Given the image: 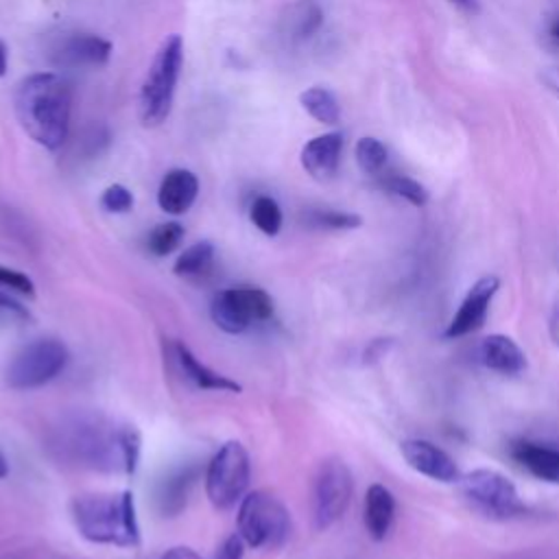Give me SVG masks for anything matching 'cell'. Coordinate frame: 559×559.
<instances>
[{
  "instance_id": "484cf974",
  "label": "cell",
  "mask_w": 559,
  "mask_h": 559,
  "mask_svg": "<svg viewBox=\"0 0 559 559\" xmlns=\"http://www.w3.org/2000/svg\"><path fill=\"white\" fill-rule=\"evenodd\" d=\"M183 240V225L177 221H166L155 225L148 236H146V247L153 255L164 258L168 253H173Z\"/></svg>"
},
{
  "instance_id": "8fae6325",
  "label": "cell",
  "mask_w": 559,
  "mask_h": 559,
  "mask_svg": "<svg viewBox=\"0 0 559 559\" xmlns=\"http://www.w3.org/2000/svg\"><path fill=\"white\" fill-rule=\"evenodd\" d=\"M500 288V280L496 275H483L478 277L472 288L467 290L465 299L461 301L456 314L452 317V321L445 328V336L448 338H459L465 334L476 332L478 328H483L487 312H489V304L493 299V295Z\"/></svg>"
},
{
  "instance_id": "e0dca14e",
  "label": "cell",
  "mask_w": 559,
  "mask_h": 559,
  "mask_svg": "<svg viewBox=\"0 0 559 559\" xmlns=\"http://www.w3.org/2000/svg\"><path fill=\"white\" fill-rule=\"evenodd\" d=\"M173 352H175V360L183 373L186 380H190L197 389L203 391H225V393H240L242 386L231 380L229 376H223L218 371H214L212 367L203 365L183 343H173Z\"/></svg>"
},
{
  "instance_id": "7c38bea8",
  "label": "cell",
  "mask_w": 559,
  "mask_h": 559,
  "mask_svg": "<svg viewBox=\"0 0 559 559\" xmlns=\"http://www.w3.org/2000/svg\"><path fill=\"white\" fill-rule=\"evenodd\" d=\"M404 461L419 474L439 480V483H454L461 478V472L454 459L437 448L426 439H406L400 445Z\"/></svg>"
},
{
  "instance_id": "d4e9b609",
  "label": "cell",
  "mask_w": 559,
  "mask_h": 559,
  "mask_svg": "<svg viewBox=\"0 0 559 559\" xmlns=\"http://www.w3.org/2000/svg\"><path fill=\"white\" fill-rule=\"evenodd\" d=\"M251 223L266 236H277L282 229V207L273 197H255L249 210Z\"/></svg>"
},
{
  "instance_id": "2e32d148",
  "label": "cell",
  "mask_w": 559,
  "mask_h": 559,
  "mask_svg": "<svg viewBox=\"0 0 559 559\" xmlns=\"http://www.w3.org/2000/svg\"><path fill=\"white\" fill-rule=\"evenodd\" d=\"M478 360L498 373L515 376L526 369V354L507 334H489L478 345Z\"/></svg>"
},
{
  "instance_id": "8992f818",
  "label": "cell",
  "mask_w": 559,
  "mask_h": 559,
  "mask_svg": "<svg viewBox=\"0 0 559 559\" xmlns=\"http://www.w3.org/2000/svg\"><path fill=\"white\" fill-rule=\"evenodd\" d=\"M70 362L68 347L57 338H37L20 347L4 367V384L28 391L55 380Z\"/></svg>"
},
{
  "instance_id": "9a60e30c",
  "label": "cell",
  "mask_w": 559,
  "mask_h": 559,
  "mask_svg": "<svg viewBox=\"0 0 559 559\" xmlns=\"http://www.w3.org/2000/svg\"><path fill=\"white\" fill-rule=\"evenodd\" d=\"M199 194V179L194 173L186 168H173L164 175L159 190H157V203L166 214L179 216L186 214Z\"/></svg>"
},
{
  "instance_id": "ba28073f",
  "label": "cell",
  "mask_w": 559,
  "mask_h": 559,
  "mask_svg": "<svg viewBox=\"0 0 559 559\" xmlns=\"http://www.w3.org/2000/svg\"><path fill=\"white\" fill-rule=\"evenodd\" d=\"M273 297L258 286H234L214 295L210 317L227 334H240L273 317Z\"/></svg>"
},
{
  "instance_id": "603a6c76",
  "label": "cell",
  "mask_w": 559,
  "mask_h": 559,
  "mask_svg": "<svg viewBox=\"0 0 559 559\" xmlns=\"http://www.w3.org/2000/svg\"><path fill=\"white\" fill-rule=\"evenodd\" d=\"M354 155H356V164L365 175L371 177H380L384 173L386 159H389V151L386 146L371 135H365L356 142L354 146Z\"/></svg>"
},
{
  "instance_id": "d6a6232c",
  "label": "cell",
  "mask_w": 559,
  "mask_h": 559,
  "mask_svg": "<svg viewBox=\"0 0 559 559\" xmlns=\"http://www.w3.org/2000/svg\"><path fill=\"white\" fill-rule=\"evenodd\" d=\"M157 559H203V557L188 546H175V548H168L166 552H162Z\"/></svg>"
},
{
  "instance_id": "52a82bcc",
  "label": "cell",
  "mask_w": 559,
  "mask_h": 559,
  "mask_svg": "<svg viewBox=\"0 0 559 559\" xmlns=\"http://www.w3.org/2000/svg\"><path fill=\"white\" fill-rule=\"evenodd\" d=\"M251 478V463L240 441H227L218 448L205 469L207 500L225 511L245 498Z\"/></svg>"
},
{
  "instance_id": "cb8c5ba5",
  "label": "cell",
  "mask_w": 559,
  "mask_h": 559,
  "mask_svg": "<svg viewBox=\"0 0 559 559\" xmlns=\"http://www.w3.org/2000/svg\"><path fill=\"white\" fill-rule=\"evenodd\" d=\"M380 188L408 201L411 205H426L428 203V190L413 177L400 175V173H382L380 175Z\"/></svg>"
},
{
  "instance_id": "4fadbf2b",
  "label": "cell",
  "mask_w": 559,
  "mask_h": 559,
  "mask_svg": "<svg viewBox=\"0 0 559 559\" xmlns=\"http://www.w3.org/2000/svg\"><path fill=\"white\" fill-rule=\"evenodd\" d=\"M341 153H343V133L330 131L323 135H317L308 140L301 148V166L304 170L317 179V181H328L336 175L338 164H341Z\"/></svg>"
},
{
  "instance_id": "4316f807",
  "label": "cell",
  "mask_w": 559,
  "mask_h": 559,
  "mask_svg": "<svg viewBox=\"0 0 559 559\" xmlns=\"http://www.w3.org/2000/svg\"><path fill=\"white\" fill-rule=\"evenodd\" d=\"M310 225L323 227V229H354L360 227L362 218L352 212H338V210H314L308 214Z\"/></svg>"
},
{
  "instance_id": "3957f363",
  "label": "cell",
  "mask_w": 559,
  "mask_h": 559,
  "mask_svg": "<svg viewBox=\"0 0 559 559\" xmlns=\"http://www.w3.org/2000/svg\"><path fill=\"white\" fill-rule=\"evenodd\" d=\"M55 448L61 456L94 469H116L122 465L120 428L100 415H72L57 428Z\"/></svg>"
},
{
  "instance_id": "d6986e66",
  "label": "cell",
  "mask_w": 559,
  "mask_h": 559,
  "mask_svg": "<svg viewBox=\"0 0 559 559\" xmlns=\"http://www.w3.org/2000/svg\"><path fill=\"white\" fill-rule=\"evenodd\" d=\"M511 456L533 476L548 483H559V448L533 441H515L511 445Z\"/></svg>"
},
{
  "instance_id": "836d02e7",
  "label": "cell",
  "mask_w": 559,
  "mask_h": 559,
  "mask_svg": "<svg viewBox=\"0 0 559 559\" xmlns=\"http://www.w3.org/2000/svg\"><path fill=\"white\" fill-rule=\"evenodd\" d=\"M539 79H542V83H544L550 92L559 94V68H546V70L539 74Z\"/></svg>"
},
{
  "instance_id": "e575fe53",
  "label": "cell",
  "mask_w": 559,
  "mask_h": 559,
  "mask_svg": "<svg viewBox=\"0 0 559 559\" xmlns=\"http://www.w3.org/2000/svg\"><path fill=\"white\" fill-rule=\"evenodd\" d=\"M548 330H550V338H552V343L559 347V299L555 301V306H552V310H550Z\"/></svg>"
},
{
  "instance_id": "7402d4cb",
  "label": "cell",
  "mask_w": 559,
  "mask_h": 559,
  "mask_svg": "<svg viewBox=\"0 0 559 559\" xmlns=\"http://www.w3.org/2000/svg\"><path fill=\"white\" fill-rule=\"evenodd\" d=\"M214 245L210 240H199L194 245H190L188 249H183L179 253V258L175 260V275L179 277H197L203 275L212 262H214Z\"/></svg>"
},
{
  "instance_id": "5bb4252c",
  "label": "cell",
  "mask_w": 559,
  "mask_h": 559,
  "mask_svg": "<svg viewBox=\"0 0 559 559\" xmlns=\"http://www.w3.org/2000/svg\"><path fill=\"white\" fill-rule=\"evenodd\" d=\"M199 478V465L188 463L170 469L155 489V504L162 518H175L186 509L190 491Z\"/></svg>"
},
{
  "instance_id": "f1b7e54d",
  "label": "cell",
  "mask_w": 559,
  "mask_h": 559,
  "mask_svg": "<svg viewBox=\"0 0 559 559\" xmlns=\"http://www.w3.org/2000/svg\"><path fill=\"white\" fill-rule=\"evenodd\" d=\"M100 205L105 212L111 214H124L133 207V194L122 183H111L100 194Z\"/></svg>"
},
{
  "instance_id": "5b68a950",
  "label": "cell",
  "mask_w": 559,
  "mask_h": 559,
  "mask_svg": "<svg viewBox=\"0 0 559 559\" xmlns=\"http://www.w3.org/2000/svg\"><path fill=\"white\" fill-rule=\"evenodd\" d=\"M238 533L251 548H277L288 539L290 513L280 498L258 489L238 507Z\"/></svg>"
},
{
  "instance_id": "ffe728a7",
  "label": "cell",
  "mask_w": 559,
  "mask_h": 559,
  "mask_svg": "<svg viewBox=\"0 0 559 559\" xmlns=\"http://www.w3.org/2000/svg\"><path fill=\"white\" fill-rule=\"evenodd\" d=\"M111 55V41L98 35H74L61 46V61L70 66H105Z\"/></svg>"
},
{
  "instance_id": "83f0119b",
  "label": "cell",
  "mask_w": 559,
  "mask_h": 559,
  "mask_svg": "<svg viewBox=\"0 0 559 559\" xmlns=\"http://www.w3.org/2000/svg\"><path fill=\"white\" fill-rule=\"evenodd\" d=\"M120 450H122L124 474H135L140 452H142V439L133 426H120Z\"/></svg>"
},
{
  "instance_id": "9c48e42d",
  "label": "cell",
  "mask_w": 559,
  "mask_h": 559,
  "mask_svg": "<svg viewBox=\"0 0 559 559\" xmlns=\"http://www.w3.org/2000/svg\"><path fill=\"white\" fill-rule=\"evenodd\" d=\"M354 480L347 463L338 456L321 461L312 480V524L325 531L336 524L349 507Z\"/></svg>"
},
{
  "instance_id": "6da1fadb",
  "label": "cell",
  "mask_w": 559,
  "mask_h": 559,
  "mask_svg": "<svg viewBox=\"0 0 559 559\" xmlns=\"http://www.w3.org/2000/svg\"><path fill=\"white\" fill-rule=\"evenodd\" d=\"M15 114L22 129L44 148H59L70 129L72 92L55 72H37L15 87Z\"/></svg>"
},
{
  "instance_id": "277c9868",
  "label": "cell",
  "mask_w": 559,
  "mask_h": 559,
  "mask_svg": "<svg viewBox=\"0 0 559 559\" xmlns=\"http://www.w3.org/2000/svg\"><path fill=\"white\" fill-rule=\"evenodd\" d=\"M181 66L183 41L177 33H173L159 44L140 87L138 109L144 127H157L168 118Z\"/></svg>"
},
{
  "instance_id": "1f68e13d",
  "label": "cell",
  "mask_w": 559,
  "mask_h": 559,
  "mask_svg": "<svg viewBox=\"0 0 559 559\" xmlns=\"http://www.w3.org/2000/svg\"><path fill=\"white\" fill-rule=\"evenodd\" d=\"M0 310L17 317V319H31V312L26 310V306H22L17 299H13L9 293L0 290Z\"/></svg>"
},
{
  "instance_id": "d590c367",
  "label": "cell",
  "mask_w": 559,
  "mask_h": 559,
  "mask_svg": "<svg viewBox=\"0 0 559 559\" xmlns=\"http://www.w3.org/2000/svg\"><path fill=\"white\" fill-rule=\"evenodd\" d=\"M546 35H548V39H550L555 46H559V13L548 22Z\"/></svg>"
},
{
  "instance_id": "f35d334b",
  "label": "cell",
  "mask_w": 559,
  "mask_h": 559,
  "mask_svg": "<svg viewBox=\"0 0 559 559\" xmlns=\"http://www.w3.org/2000/svg\"><path fill=\"white\" fill-rule=\"evenodd\" d=\"M9 474V463H7V459H4V454L0 452V478H4Z\"/></svg>"
},
{
  "instance_id": "44dd1931",
  "label": "cell",
  "mask_w": 559,
  "mask_h": 559,
  "mask_svg": "<svg viewBox=\"0 0 559 559\" xmlns=\"http://www.w3.org/2000/svg\"><path fill=\"white\" fill-rule=\"evenodd\" d=\"M301 107L323 124H336L341 120V105L328 87H308L299 94Z\"/></svg>"
},
{
  "instance_id": "7a4b0ae2",
  "label": "cell",
  "mask_w": 559,
  "mask_h": 559,
  "mask_svg": "<svg viewBox=\"0 0 559 559\" xmlns=\"http://www.w3.org/2000/svg\"><path fill=\"white\" fill-rule=\"evenodd\" d=\"M70 513L81 537L94 544L138 546L140 526L135 515V500L131 491L111 493H81L70 502Z\"/></svg>"
},
{
  "instance_id": "30bf717a",
  "label": "cell",
  "mask_w": 559,
  "mask_h": 559,
  "mask_svg": "<svg viewBox=\"0 0 559 559\" xmlns=\"http://www.w3.org/2000/svg\"><path fill=\"white\" fill-rule=\"evenodd\" d=\"M459 480L465 498L483 513L493 518H513L524 513V502L520 500L515 485L504 474L478 467L463 474Z\"/></svg>"
},
{
  "instance_id": "74e56055",
  "label": "cell",
  "mask_w": 559,
  "mask_h": 559,
  "mask_svg": "<svg viewBox=\"0 0 559 559\" xmlns=\"http://www.w3.org/2000/svg\"><path fill=\"white\" fill-rule=\"evenodd\" d=\"M7 63H9V59H7V46H4V41L0 39V76L7 74Z\"/></svg>"
},
{
  "instance_id": "4dcf8cb0",
  "label": "cell",
  "mask_w": 559,
  "mask_h": 559,
  "mask_svg": "<svg viewBox=\"0 0 559 559\" xmlns=\"http://www.w3.org/2000/svg\"><path fill=\"white\" fill-rule=\"evenodd\" d=\"M245 539L240 533H231L229 537L223 539V544L218 546L214 559H242L245 555Z\"/></svg>"
},
{
  "instance_id": "f546056e",
  "label": "cell",
  "mask_w": 559,
  "mask_h": 559,
  "mask_svg": "<svg viewBox=\"0 0 559 559\" xmlns=\"http://www.w3.org/2000/svg\"><path fill=\"white\" fill-rule=\"evenodd\" d=\"M0 286H4L9 290H15L20 295H26V297H35L33 280L26 273L15 271V269L4 266V264H0Z\"/></svg>"
},
{
  "instance_id": "ac0fdd59",
  "label": "cell",
  "mask_w": 559,
  "mask_h": 559,
  "mask_svg": "<svg viewBox=\"0 0 559 559\" xmlns=\"http://www.w3.org/2000/svg\"><path fill=\"white\" fill-rule=\"evenodd\" d=\"M393 520H395L393 493L384 485L373 483L365 496V528L369 537L376 542H382L389 535Z\"/></svg>"
},
{
  "instance_id": "8d00e7d4",
  "label": "cell",
  "mask_w": 559,
  "mask_h": 559,
  "mask_svg": "<svg viewBox=\"0 0 559 559\" xmlns=\"http://www.w3.org/2000/svg\"><path fill=\"white\" fill-rule=\"evenodd\" d=\"M452 4H456L459 9L467 11V13H476L478 11V0H450Z\"/></svg>"
}]
</instances>
